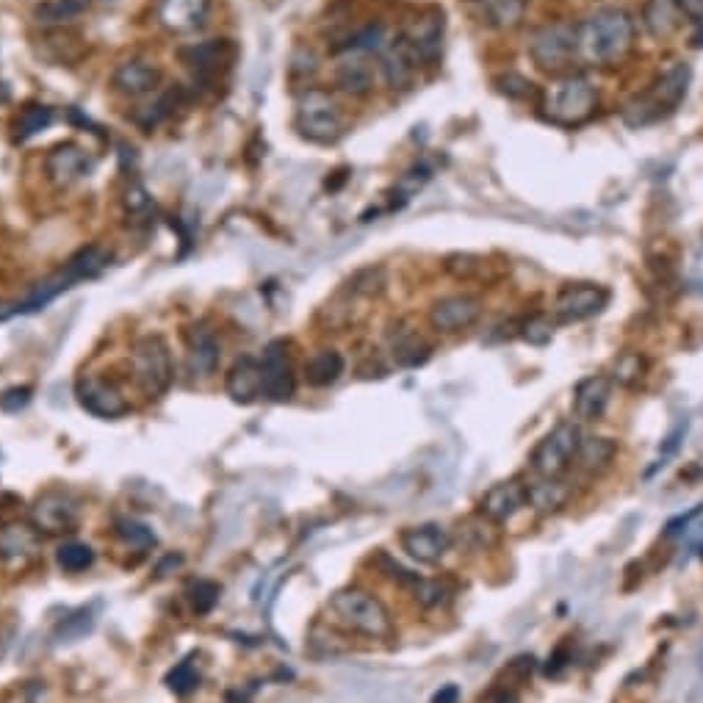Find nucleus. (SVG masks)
I'll return each instance as SVG.
<instances>
[{
  "mask_svg": "<svg viewBox=\"0 0 703 703\" xmlns=\"http://www.w3.org/2000/svg\"><path fill=\"white\" fill-rule=\"evenodd\" d=\"M634 42V20L620 9H601L579 25V50L587 61L609 64L626 56Z\"/></svg>",
  "mask_w": 703,
  "mask_h": 703,
  "instance_id": "1",
  "label": "nucleus"
},
{
  "mask_svg": "<svg viewBox=\"0 0 703 703\" xmlns=\"http://www.w3.org/2000/svg\"><path fill=\"white\" fill-rule=\"evenodd\" d=\"M690 78V67L681 64V61H673L670 67H665L656 75V81L648 92L634 97L632 103L626 106L623 120L634 125V128H640V125H651V122L668 117L670 111H676L681 106V100L690 92Z\"/></svg>",
  "mask_w": 703,
  "mask_h": 703,
  "instance_id": "2",
  "label": "nucleus"
},
{
  "mask_svg": "<svg viewBox=\"0 0 703 703\" xmlns=\"http://www.w3.org/2000/svg\"><path fill=\"white\" fill-rule=\"evenodd\" d=\"M330 612H333L338 623H344L346 629L366 634L371 640H382V637L394 632V620H391V612L385 609V604L377 596L366 593V590H358V587L338 590L330 598Z\"/></svg>",
  "mask_w": 703,
  "mask_h": 703,
  "instance_id": "3",
  "label": "nucleus"
},
{
  "mask_svg": "<svg viewBox=\"0 0 703 703\" xmlns=\"http://www.w3.org/2000/svg\"><path fill=\"white\" fill-rule=\"evenodd\" d=\"M596 108V86L584 75H565L546 89L543 114L557 125H579Z\"/></svg>",
  "mask_w": 703,
  "mask_h": 703,
  "instance_id": "4",
  "label": "nucleus"
},
{
  "mask_svg": "<svg viewBox=\"0 0 703 703\" xmlns=\"http://www.w3.org/2000/svg\"><path fill=\"white\" fill-rule=\"evenodd\" d=\"M297 131L310 142L330 144L344 133V111L324 89H305L297 100Z\"/></svg>",
  "mask_w": 703,
  "mask_h": 703,
  "instance_id": "5",
  "label": "nucleus"
},
{
  "mask_svg": "<svg viewBox=\"0 0 703 703\" xmlns=\"http://www.w3.org/2000/svg\"><path fill=\"white\" fill-rule=\"evenodd\" d=\"M133 377L139 382L144 394L150 399H158L169 391L175 366H172V352L161 335H144L136 341L131 352Z\"/></svg>",
  "mask_w": 703,
  "mask_h": 703,
  "instance_id": "6",
  "label": "nucleus"
},
{
  "mask_svg": "<svg viewBox=\"0 0 703 703\" xmlns=\"http://www.w3.org/2000/svg\"><path fill=\"white\" fill-rule=\"evenodd\" d=\"M579 443H582L579 427L571 421H562L535 446L532 460H529L532 471L543 479H560L571 468L573 457L579 452Z\"/></svg>",
  "mask_w": 703,
  "mask_h": 703,
  "instance_id": "7",
  "label": "nucleus"
},
{
  "mask_svg": "<svg viewBox=\"0 0 703 703\" xmlns=\"http://www.w3.org/2000/svg\"><path fill=\"white\" fill-rule=\"evenodd\" d=\"M529 56L540 70H560L579 50V28L573 23H551L529 36Z\"/></svg>",
  "mask_w": 703,
  "mask_h": 703,
  "instance_id": "8",
  "label": "nucleus"
},
{
  "mask_svg": "<svg viewBox=\"0 0 703 703\" xmlns=\"http://www.w3.org/2000/svg\"><path fill=\"white\" fill-rule=\"evenodd\" d=\"M609 291L593 283H579V286L562 288L560 297L554 302V316L562 324H576L584 319H593L607 308Z\"/></svg>",
  "mask_w": 703,
  "mask_h": 703,
  "instance_id": "9",
  "label": "nucleus"
},
{
  "mask_svg": "<svg viewBox=\"0 0 703 703\" xmlns=\"http://www.w3.org/2000/svg\"><path fill=\"white\" fill-rule=\"evenodd\" d=\"M31 518L39 532H48V535L70 532L72 526L78 524V501L67 490H48L36 499Z\"/></svg>",
  "mask_w": 703,
  "mask_h": 703,
  "instance_id": "10",
  "label": "nucleus"
},
{
  "mask_svg": "<svg viewBox=\"0 0 703 703\" xmlns=\"http://www.w3.org/2000/svg\"><path fill=\"white\" fill-rule=\"evenodd\" d=\"M75 399L84 407L86 413L97 418H120L128 413V402L120 394V388L114 382L103 377H84L75 385Z\"/></svg>",
  "mask_w": 703,
  "mask_h": 703,
  "instance_id": "11",
  "label": "nucleus"
},
{
  "mask_svg": "<svg viewBox=\"0 0 703 703\" xmlns=\"http://www.w3.org/2000/svg\"><path fill=\"white\" fill-rule=\"evenodd\" d=\"M482 313V302L474 294H454L438 299L429 310V324L438 333H460L477 322Z\"/></svg>",
  "mask_w": 703,
  "mask_h": 703,
  "instance_id": "12",
  "label": "nucleus"
},
{
  "mask_svg": "<svg viewBox=\"0 0 703 703\" xmlns=\"http://www.w3.org/2000/svg\"><path fill=\"white\" fill-rule=\"evenodd\" d=\"M261 374V396L272 399V402H286V399H291V394H294V374H291V363H288L286 344H283V341H272V344L263 349Z\"/></svg>",
  "mask_w": 703,
  "mask_h": 703,
  "instance_id": "13",
  "label": "nucleus"
},
{
  "mask_svg": "<svg viewBox=\"0 0 703 703\" xmlns=\"http://www.w3.org/2000/svg\"><path fill=\"white\" fill-rule=\"evenodd\" d=\"M526 504V482L524 479H504L479 499V513L485 515L493 524L510 521L518 510H524Z\"/></svg>",
  "mask_w": 703,
  "mask_h": 703,
  "instance_id": "14",
  "label": "nucleus"
},
{
  "mask_svg": "<svg viewBox=\"0 0 703 703\" xmlns=\"http://www.w3.org/2000/svg\"><path fill=\"white\" fill-rule=\"evenodd\" d=\"M45 172L56 186H72L78 180H84L92 172V158L84 147L78 144L64 142L59 147H53L45 158Z\"/></svg>",
  "mask_w": 703,
  "mask_h": 703,
  "instance_id": "15",
  "label": "nucleus"
},
{
  "mask_svg": "<svg viewBox=\"0 0 703 703\" xmlns=\"http://www.w3.org/2000/svg\"><path fill=\"white\" fill-rule=\"evenodd\" d=\"M402 549L418 562H438L452 546V537L449 532L438 524H424V526H410L399 537Z\"/></svg>",
  "mask_w": 703,
  "mask_h": 703,
  "instance_id": "16",
  "label": "nucleus"
},
{
  "mask_svg": "<svg viewBox=\"0 0 703 703\" xmlns=\"http://www.w3.org/2000/svg\"><path fill=\"white\" fill-rule=\"evenodd\" d=\"M208 6L211 0H158L155 17L172 34H189L205 23Z\"/></svg>",
  "mask_w": 703,
  "mask_h": 703,
  "instance_id": "17",
  "label": "nucleus"
},
{
  "mask_svg": "<svg viewBox=\"0 0 703 703\" xmlns=\"http://www.w3.org/2000/svg\"><path fill=\"white\" fill-rule=\"evenodd\" d=\"M405 42L410 45V50L416 53L418 61H435L441 53L443 45V12L438 9H429L421 17L413 20V25L407 28Z\"/></svg>",
  "mask_w": 703,
  "mask_h": 703,
  "instance_id": "18",
  "label": "nucleus"
},
{
  "mask_svg": "<svg viewBox=\"0 0 703 703\" xmlns=\"http://www.w3.org/2000/svg\"><path fill=\"white\" fill-rule=\"evenodd\" d=\"M111 84L117 92L128 97H142L147 92H153L155 86L161 84V72L158 67H153L150 61L144 59H131L122 61L120 67L114 70V78Z\"/></svg>",
  "mask_w": 703,
  "mask_h": 703,
  "instance_id": "19",
  "label": "nucleus"
},
{
  "mask_svg": "<svg viewBox=\"0 0 703 703\" xmlns=\"http://www.w3.org/2000/svg\"><path fill=\"white\" fill-rule=\"evenodd\" d=\"M374 75H377V64H371V59L360 50H349L346 59L338 64L335 81L344 89L346 95L363 97L374 89Z\"/></svg>",
  "mask_w": 703,
  "mask_h": 703,
  "instance_id": "20",
  "label": "nucleus"
},
{
  "mask_svg": "<svg viewBox=\"0 0 703 703\" xmlns=\"http://www.w3.org/2000/svg\"><path fill=\"white\" fill-rule=\"evenodd\" d=\"M612 396V380L609 377H587L573 391V413L582 421H598L604 416Z\"/></svg>",
  "mask_w": 703,
  "mask_h": 703,
  "instance_id": "21",
  "label": "nucleus"
},
{
  "mask_svg": "<svg viewBox=\"0 0 703 703\" xmlns=\"http://www.w3.org/2000/svg\"><path fill=\"white\" fill-rule=\"evenodd\" d=\"M263 388V374H261V363L255 358H241L233 363V369L227 371L225 380V391L233 402H241V405H250L261 396Z\"/></svg>",
  "mask_w": 703,
  "mask_h": 703,
  "instance_id": "22",
  "label": "nucleus"
},
{
  "mask_svg": "<svg viewBox=\"0 0 703 703\" xmlns=\"http://www.w3.org/2000/svg\"><path fill=\"white\" fill-rule=\"evenodd\" d=\"M189 341V369L194 377H211L219 366V341L214 330L205 324H194L186 335Z\"/></svg>",
  "mask_w": 703,
  "mask_h": 703,
  "instance_id": "23",
  "label": "nucleus"
},
{
  "mask_svg": "<svg viewBox=\"0 0 703 703\" xmlns=\"http://www.w3.org/2000/svg\"><path fill=\"white\" fill-rule=\"evenodd\" d=\"M382 72H385V78H388V84L394 86H407L410 84V78H413V72H416L418 67V59L416 53L410 50V45L405 42V36H399L396 42H391L388 48L382 45Z\"/></svg>",
  "mask_w": 703,
  "mask_h": 703,
  "instance_id": "24",
  "label": "nucleus"
},
{
  "mask_svg": "<svg viewBox=\"0 0 703 703\" xmlns=\"http://www.w3.org/2000/svg\"><path fill=\"white\" fill-rule=\"evenodd\" d=\"M344 369L346 360L341 352H335V349H319V352H313V355L305 360V380H308L313 388H327V385L341 380Z\"/></svg>",
  "mask_w": 703,
  "mask_h": 703,
  "instance_id": "25",
  "label": "nucleus"
},
{
  "mask_svg": "<svg viewBox=\"0 0 703 703\" xmlns=\"http://www.w3.org/2000/svg\"><path fill=\"white\" fill-rule=\"evenodd\" d=\"M479 9L482 23L499 31H510L515 25H521L526 14V0H474Z\"/></svg>",
  "mask_w": 703,
  "mask_h": 703,
  "instance_id": "26",
  "label": "nucleus"
},
{
  "mask_svg": "<svg viewBox=\"0 0 703 703\" xmlns=\"http://www.w3.org/2000/svg\"><path fill=\"white\" fill-rule=\"evenodd\" d=\"M571 499V488L560 479H543L526 485V501L535 507L537 513H557Z\"/></svg>",
  "mask_w": 703,
  "mask_h": 703,
  "instance_id": "27",
  "label": "nucleus"
},
{
  "mask_svg": "<svg viewBox=\"0 0 703 703\" xmlns=\"http://www.w3.org/2000/svg\"><path fill=\"white\" fill-rule=\"evenodd\" d=\"M615 452L618 449H615V443L609 441V438H584L579 443V452L573 457V463L579 465L582 471H587V474H598V471H604L612 463Z\"/></svg>",
  "mask_w": 703,
  "mask_h": 703,
  "instance_id": "28",
  "label": "nucleus"
},
{
  "mask_svg": "<svg viewBox=\"0 0 703 703\" xmlns=\"http://www.w3.org/2000/svg\"><path fill=\"white\" fill-rule=\"evenodd\" d=\"M108 258H111L108 250L92 244V247H84L81 252H75L70 261L64 263V272H67L75 283H81V280H89V277L100 275V272L108 266Z\"/></svg>",
  "mask_w": 703,
  "mask_h": 703,
  "instance_id": "29",
  "label": "nucleus"
},
{
  "mask_svg": "<svg viewBox=\"0 0 703 703\" xmlns=\"http://www.w3.org/2000/svg\"><path fill=\"white\" fill-rule=\"evenodd\" d=\"M39 546V535L36 529L25 524H9L0 529V557H23V554H34Z\"/></svg>",
  "mask_w": 703,
  "mask_h": 703,
  "instance_id": "30",
  "label": "nucleus"
},
{
  "mask_svg": "<svg viewBox=\"0 0 703 703\" xmlns=\"http://www.w3.org/2000/svg\"><path fill=\"white\" fill-rule=\"evenodd\" d=\"M89 3H92V0H45V3L36 6L34 17L36 23L42 25L70 23V20L81 17V14L89 9Z\"/></svg>",
  "mask_w": 703,
  "mask_h": 703,
  "instance_id": "31",
  "label": "nucleus"
},
{
  "mask_svg": "<svg viewBox=\"0 0 703 703\" xmlns=\"http://www.w3.org/2000/svg\"><path fill=\"white\" fill-rule=\"evenodd\" d=\"M95 623H97L95 607L75 609L72 615H67V618L61 620V626L56 629V634H53V640H56V645L78 643V640H84L86 634L95 629Z\"/></svg>",
  "mask_w": 703,
  "mask_h": 703,
  "instance_id": "32",
  "label": "nucleus"
},
{
  "mask_svg": "<svg viewBox=\"0 0 703 703\" xmlns=\"http://www.w3.org/2000/svg\"><path fill=\"white\" fill-rule=\"evenodd\" d=\"M429 344L427 341H421L416 333H410V330H405V333L399 335L394 341V360L396 366H402V369H418V366H424L429 360Z\"/></svg>",
  "mask_w": 703,
  "mask_h": 703,
  "instance_id": "33",
  "label": "nucleus"
},
{
  "mask_svg": "<svg viewBox=\"0 0 703 703\" xmlns=\"http://www.w3.org/2000/svg\"><path fill=\"white\" fill-rule=\"evenodd\" d=\"M53 120H56V114H53V108L48 106H28L17 117V125H14V131H17V139L20 142H28V139H34L36 133H42L45 128H50L53 125Z\"/></svg>",
  "mask_w": 703,
  "mask_h": 703,
  "instance_id": "34",
  "label": "nucleus"
},
{
  "mask_svg": "<svg viewBox=\"0 0 703 703\" xmlns=\"http://www.w3.org/2000/svg\"><path fill=\"white\" fill-rule=\"evenodd\" d=\"M56 560H59V565L64 571L81 573L95 562V551L89 549L86 543H64L59 549V554H56Z\"/></svg>",
  "mask_w": 703,
  "mask_h": 703,
  "instance_id": "35",
  "label": "nucleus"
},
{
  "mask_svg": "<svg viewBox=\"0 0 703 703\" xmlns=\"http://www.w3.org/2000/svg\"><path fill=\"white\" fill-rule=\"evenodd\" d=\"M117 535L128 543V546H133V549H150V546H155V535L153 529L147 524H142V521H133V518H122V521H117Z\"/></svg>",
  "mask_w": 703,
  "mask_h": 703,
  "instance_id": "36",
  "label": "nucleus"
},
{
  "mask_svg": "<svg viewBox=\"0 0 703 703\" xmlns=\"http://www.w3.org/2000/svg\"><path fill=\"white\" fill-rule=\"evenodd\" d=\"M197 684H200V673L194 670V665H191L189 659L175 665V668L167 673V687L175 692V695H189L191 690H197Z\"/></svg>",
  "mask_w": 703,
  "mask_h": 703,
  "instance_id": "37",
  "label": "nucleus"
},
{
  "mask_svg": "<svg viewBox=\"0 0 703 703\" xmlns=\"http://www.w3.org/2000/svg\"><path fill=\"white\" fill-rule=\"evenodd\" d=\"M410 590H413V598H416L418 604H424V607H441L443 601L449 598V587L438 582V579H421L418 576V582Z\"/></svg>",
  "mask_w": 703,
  "mask_h": 703,
  "instance_id": "38",
  "label": "nucleus"
},
{
  "mask_svg": "<svg viewBox=\"0 0 703 703\" xmlns=\"http://www.w3.org/2000/svg\"><path fill=\"white\" fill-rule=\"evenodd\" d=\"M189 598H191V607H194L197 615H208V612L219 604V584L208 582V579H200V582L191 584Z\"/></svg>",
  "mask_w": 703,
  "mask_h": 703,
  "instance_id": "39",
  "label": "nucleus"
},
{
  "mask_svg": "<svg viewBox=\"0 0 703 703\" xmlns=\"http://www.w3.org/2000/svg\"><path fill=\"white\" fill-rule=\"evenodd\" d=\"M175 100H178V92H167V95H161V100L155 103V106H147L139 114V122H142V128H155L161 120H167L169 114H172V108H175Z\"/></svg>",
  "mask_w": 703,
  "mask_h": 703,
  "instance_id": "40",
  "label": "nucleus"
},
{
  "mask_svg": "<svg viewBox=\"0 0 703 703\" xmlns=\"http://www.w3.org/2000/svg\"><path fill=\"white\" fill-rule=\"evenodd\" d=\"M643 371H645L643 358H640V355H634V352L623 355V358L615 363V377H618V382H623V385H634V382L643 380Z\"/></svg>",
  "mask_w": 703,
  "mask_h": 703,
  "instance_id": "41",
  "label": "nucleus"
},
{
  "mask_svg": "<svg viewBox=\"0 0 703 703\" xmlns=\"http://www.w3.org/2000/svg\"><path fill=\"white\" fill-rule=\"evenodd\" d=\"M377 565L385 571L388 579H394V582L402 584V587H413V584L418 582V573L407 571L405 565H399L396 560H391L388 554H380V557H377Z\"/></svg>",
  "mask_w": 703,
  "mask_h": 703,
  "instance_id": "42",
  "label": "nucleus"
},
{
  "mask_svg": "<svg viewBox=\"0 0 703 703\" xmlns=\"http://www.w3.org/2000/svg\"><path fill=\"white\" fill-rule=\"evenodd\" d=\"M521 335H524L529 344L543 346V344H549L554 330H551V322L546 319V316H532V319L524 324V333Z\"/></svg>",
  "mask_w": 703,
  "mask_h": 703,
  "instance_id": "43",
  "label": "nucleus"
},
{
  "mask_svg": "<svg viewBox=\"0 0 703 703\" xmlns=\"http://www.w3.org/2000/svg\"><path fill=\"white\" fill-rule=\"evenodd\" d=\"M31 396H34V391H31L28 385H17V388H9L6 394L0 396V407H3L6 413H20L23 407H28Z\"/></svg>",
  "mask_w": 703,
  "mask_h": 703,
  "instance_id": "44",
  "label": "nucleus"
},
{
  "mask_svg": "<svg viewBox=\"0 0 703 703\" xmlns=\"http://www.w3.org/2000/svg\"><path fill=\"white\" fill-rule=\"evenodd\" d=\"M684 435H687V418H681L679 424L670 429V435L665 438V441H662V446H659V454H662V457H673V454L681 449Z\"/></svg>",
  "mask_w": 703,
  "mask_h": 703,
  "instance_id": "45",
  "label": "nucleus"
},
{
  "mask_svg": "<svg viewBox=\"0 0 703 703\" xmlns=\"http://www.w3.org/2000/svg\"><path fill=\"white\" fill-rule=\"evenodd\" d=\"M703 513V504H695L692 507L690 513H684V515H676V518H670L668 521V526H665V535L668 537H676V535H681V532H687V526L698 518V515Z\"/></svg>",
  "mask_w": 703,
  "mask_h": 703,
  "instance_id": "46",
  "label": "nucleus"
},
{
  "mask_svg": "<svg viewBox=\"0 0 703 703\" xmlns=\"http://www.w3.org/2000/svg\"><path fill=\"white\" fill-rule=\"evenodd\" d=\"M676 9L684 14L687 20L703 23V0H676Z\"/></svg>",
  "mask_w": 703,
  "mask_h": 703,
  "instance_id": "47",
  "label": "nucleus"
},
{
  "mask_svg": "<svg viewBox=\"0 0 703 703\" xmlns=\"http://www.w3.org/2000/svg\"><path fill=\"white\" fill-rule=\"evenodd\" d=\"M565 665H568V648H565V645H560V648H557V651L549 656L546 676H560L562 670H565Z\"/></svg>",
  "mask_w": 703,
  "mask_h": 703,
  "instance_id": "48",
  "label": "nucleus"
},
{
  "mask_svg": "<svg viewBox=\"0 0 703 703\" xmlns=\"http://www.w3.org/2000/svg\"><path fill=\"white\" fill-rule=\"evenodd\" d=\"M147 191L142 189V186H131L128 189V197H125V205L131 208V211H142V208H147Z\"/></svg>",
  "mask_w": 703,
  "mask_h": 703,
  "instance_id": "49",
  "label": "nucleus"
},
{
  "mask_svg": "<svg viewBox=\"0 0 703 703\" xmlns=\"http://www.w3.org/2000/svg\"><path fill=\"white\" fill-rule=\"evenodd\" d=\"M460 701V687L457 684H446L441 690L432 695V703H457Z\"/></svg>",
  "mask_w": 703,
  "mask_h": 703,
  "instance_id": "50",
  "label": "nucleus"
},
{
  "mask_svg": "<svg viewBox=\"0 0 703 703\" xmlns=\"http://www.w3.org/2000/svg\"><path fill=\"white\" fill-rule=\"evenodd\" d=\"M14 316H20L17 302H0V324L9 322V319H14Z\"/></svg>",
  "mask_w": 703,
  "mask_h": 703,
  "instance_id": "51",
  "label": "nucleus"
},
{
  "mask_svg": "<svg viewBox=\"0 0 703 703\" xmlns=\"http://www.w3.org/2000/svg\"><path fill=\"white\" fill-rule=\"evenodd\" d=\"M180 562H183V557H167V560L158 565V576H167L169 568H178Z\"/></svg>",
  "mask_w": 703,
  "mask_h": 703,
  "instance_id": "52",
  "label": "nucleus"
},
{
  "mask_svg": "<svg viewBox=\"0 0 703 703\" xmlns=\"http://www.w3.org/2000/svg\"><path fill=\"white\" fill-rule=\"evenodd\" d=\"M698 670H701V681H703V648H701V654H698Z\"/></svg>",
  "mask_w": 703,
  "mask_h": 703,
  "instance_id": "53",
  "label": "nucleus"
}]
</instances>
